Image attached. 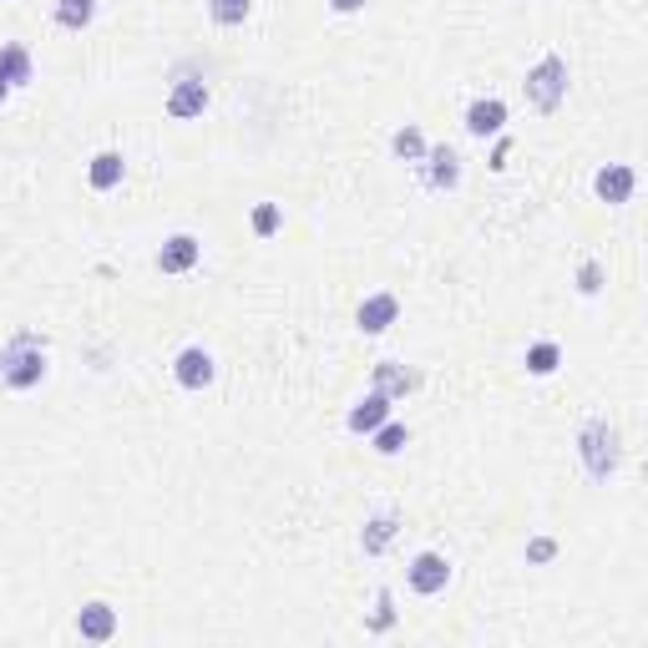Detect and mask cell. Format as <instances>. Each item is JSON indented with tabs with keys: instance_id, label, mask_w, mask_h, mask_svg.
I'll use <instances>...</instances> for the list:
<instances>
[{
	"instance_id": "6da1fadb",
	"label": "cell",
	"mask_w": 648,
	"mask_h": 648,
	"mask_svg": "<svg viewBox=\"0 0 648 648\" xmlns=\"http://www.w3.org/2000/svg\"><path fill=\"white\" fill-rule=\"evenodd\" d=\"M41 375H46V350L36 335H16L0 350V380L11 390H31V385H41Z\"/></svg>"
},
{
	"instance_id": "7a4b0ae2",
	"label": "cell",
	"mask_w": 648,
	"mask_h": 648,
	"mask_svg": "<svg viewBox=\"0 0 648 648\" xmlns=\"http://www.w3.org/2000/svg\"><path fill=\"white\" fill-rule=\"evenodd\" d=\"M527 102L537 107V112H557L562 107V97H567V61L562 56H542L532 71H527Z\"/></svg>"
},
{
	"instance_id": "3957f363",
	"label": "cell",
	"mask_w": 648,
	"mask_h": 648,
	"mask_svg": "<svg viewBox=\"0 0 648 648\" xmlns=\"http://www.w3.org/2000/svg\"><path fill=\"white\" fill-rule=\"evenodd\" d=\"M578 451H583V466L593 481H608L618 471V431L608 421H588L578 436Z\"/></svg>"
},
{
	"instance_id": "277c9868",
	"label": "cell",
	"mask_w": 648,
	"mask_h": 648,
	"mask_svg": "<svg viewBox=\"0 0 648 648\" xmlns=\"http://www.w3.org/2000/svg\"><path fill=\"white\" fill-rule=\"evenodd\" d=\"M446 583H451V562H446L441 552H421V557L411 562V588H416L421 598L446 593Z\"/></svg>"
},
{
	"instance_id": "5b68a950",
	"label": "cell",
	"mask_w": 648,
	"mask_h": 648,
	"mask_svg": "<svg viewBox=\"0 0 648 648\" xmlns=\"http://www.w3.org/2000/svg\"><path fill=\"white\" fill-rule=\"evenodd\" d=\"M198 254H203V249H198L193 233H173L168 243H162V254H157V269H162V274H188V269L198 264Z\"/></svg>"
},
{
	"instance_id": "8992f818",
	"label": "cell",
	"mask_w": 648,
	"mask_h": 648,
	"mask_svg": "<svg viewBox=\"0 0 648 648\" xmlns=\"http://www.w3.org/2000/svg\"><path fill=\"white\" fill-rule=\"evenodd\" d=\"M395 314H400V299H395V294H370V299L360 304L355 319H360L365 335H385L390 324H395Z\"/></svg>"
},
{
	"instance_id": "52a82bcc",
	"label": "cell",
	"mask_w": 648,
	"mask_h": 648,
	"mask_svg": "<svg viewBox=\"0 0 648 648\" xmlns=\"http://www.w3.org/2000/svg\"><path fill=\"white\" fill-rule=\"evenodd\" d=\"M203 112H208V87H203V81H178L173 97H168V117L193 122V117H203Z\"/></svg>"
},
{
	"instance_id": "ba28073f",
	"label": "cell",
	"mask_w": 648,
	"mask_h": 648,
	"mask_svg": "<svg viewBox=\"0 0 648 648\" xmlns=\"http://www.w3.org/2000/svg\"><path fill=\"white\" fill-rule=\"evenodd\" d=\"M173 375H178V385H188V390H203V385H213V355L193 345V350H183V355H178Z\"/></svg>"
},
{
	"instance_id": "9c48e42d",
	"label": "cell",
	"mask_w": 648,
	"mask_h": 648,
	"mask_svg": "<svg viewBox=\"0 0 648 648\" xmlns=\"http://www.w3.org/2000/svg\"><path fill=\"white\" fill-rule=\"evenodd\" d=\"M502 127H507V107H502L497 97L471 102V112H466V132H471V137H497Z\"/></svg>"
},
{
	"instance_id": "30bf717a",
	"label": "cell",
	"mask_w": 648,
	"mask_h": 648,
	"mask_svg": "<svg viewBox=\"0 0 648 648\" xmlns=\"http://www.w3.org/2000/svg\"><path fill=\"white\" fill-rule=\"evenodd\" d=\"M76 633L92 638V643H107V638L117 633V613H112L107 603H87V608L76 613Z\"/></svg>"
},
{
	"instance_id": "8fae6325",
	"label": "cell",
	"mask_w": 648,
	"mask_h": 648,
	"mask_svg": "<svg viewBox=\"0 0 648 648\" xmlns=\"http://www.w3.org/2000/svg\"><path fill=\"white\" fill-rule=\"evenodd\" d=\"M380 421H390V395H380V390H370L355 411H350V431L355 436H370Z\"/></svg>"
},
{
	"instance_id": "7c38bea8",
	"label": "cell",
	"mask_w": 648,
	"mask_h": 648,
	"mask_svg": "<svg viewBox=\"0 0 648 648\" xmlns=\"http://www.w3.org/2000/svg\"><path fill=\"white\" fill-rule=\"evenodd\" d=\"M593 188H598L603 203H628V198H633V168L613 162V168H603V173L593 178Z\"/></svg>"
},
{
	"instance_id": "4fadbf2b",
	"label": "cell",
	"mask_w": 648,
	"mask_h": 648,
	"mask_svg": "<svg viewBox=\"0 0 648 648\" xmlns=\"http://www.w3.org/2000/svg\"><path fill=\"white\" fill-rule=\"evenodd\" d=\"M426 178H431V188H456L461 183V157L451 152V147H426Z\"/></svg>"
},
{
	"instance_id": "5bb4252c",
	"label": "cell",
	"mask_w": 648,
	"mask_h": 648,
	"mask_svg": "<svg viewBox=\"0 0 648 648\" xmlns=\"http://www.w3.org/2000/svg\"><path fill=\"white\" fill-rule=\"evenodd\" d=\"M421 385V375L416 370H405V365H395V360H385V365H375V390L380 395H405V390H416Z\"/></svg>"
},
{
	"instance_id": "9a60e30c",
	"label": "cell",
	"mask_w": 648,
	"mask_h": 648,
	"mask_svg": "<svg viewBox=\"0 0 648 648\" xmlns=\"http://www.w3.org/2000/svg\"><path fill=\"white\" fill-rule=\"evenodd\" d=\"M122 173H127L122 152H97V157H92V173H87V178H92V188H97V193H107V188H117V183H122Z\"/></svg>"
},
{
	"instance_id": "2e32d148",
	"label": "cell",
	"mask_w": 648,
	"mask_h": 648,
	"mask_svg": "<svg viewBox=\"0 0 648 648\" xmlns=\"http://www.w3.org/2000/svg\"><path fill=\"white\" fill-rule=\"evenodd\" d=\"M0 76H6V87H26L31 81V51L26 46H0Z\"/></svg>"
},
{
	"instance_id": "e0dca14e",
	"label": "cell",
	"mask_w": 648,
	"mask_h": 648,
	"mask_svg": "<svg viewBox=\"0 0 648 648\" xmlns=\"http://www.w3.org/2000/svg\"><path fill=\"white\" fill-rule=\"evenodd\" d=\"M400 532V522L395 517H375V522H365V537H360V547H365V557H380L385 547H390V537Z\"/></svg>"
},
{
	"instance_id": "ac0fdd59",
	"label": "cell",
	"mask_w": 648,
	"mask_h": 648,
	"mask_svg": "<svg viewBox=\"0 0 648 648\" xmlns=\"http://www.w3.org/2000/svg\"><path fill=\"white\" fill-rule=\"evenodd\" d=\"M97 16V0H56V21L66 31H81V26H92Z\"/></svg>"
},
{
	"instance_id": "d6986e66",
	"label": "cell",
	"mask_w": 648,
	"mask_h": 648,
	"mask_svg": "<svg viewBox=\"0 0 648 648\" xmlns=\"http://www.w3.org/2000/svg\"><path fill=\"white\" fill-rule=\"evenodd\" d=\"M254 0H208V16L218 26H243V16H249Z\"/></svg>"
},
{
	"instance_id": "ffe728a7",
	"label": "cell",
	"mask_w": 648,
	"mask_h": 648,
	"mask_svg": "<svg viewBox=\"0 0 648 648\" xmlns=\"http://www.w3.org/2000/svg\"><path fill=\"white\" fill-rule=\"evenodd\" d=\"M390 147H395V157H405V162H421V157H426V137H421L416 127H400V132L390 137Z\"/></svg>"
},
{
	"instance_id": "44dd1931",
	"label": "cell",
	"mask_w": 648,
	"mask_h": 648,
	"mask_svg": "<svg viewBox=\"0 0 648 648\" xmlns=\"http://www.w3.org/2000/svg\"><path fill=\"white\" fill-rule=\"evenodd\" d=\"M405 441H411V431H405L400 421H380V426H375V451H380V456H395Z\"/></svg>"
},
{
	"instance_id": "7402d4cb",
	"label": "cell",
	"mask_w": 648,
	"mask_h": 648,
	"mask_svg": "<svg viewBox=\"0 0 648 648\" xmlns=\"http://www.w3.org/2000/svg\"><path fill=\"white\" fill-rule=\"evenodd\" d=\"M557 365H562V350H557L552 340H542V345L527 350V370H532V375H552Z\"/></svg>"
},
{
	"instance_id": "603a6c76",
	"label": "cell",
	"mask_w": 648,
	"mask_h": 648,
	"mask_svg": "<svg viewBox=\"0 0 648 648\" xmlns=\"http://www.w3.org/2000/svg\"><path fill=\"white\" fill-rule=\"evenodd\" d=\"M254 233H259V238L279 233V208H274V203H259V208H254Z\"/></svg>"
},
{
	"instance_id": "cb8c5ba5",
	"label": "cell",
	"mask_w": 648,
	"mask_h": 648,
	"mask_svg": "<svg viewBox=\"0 0 648 648\" xmlns=\"http://www.w3.org/2000/svg\"><path fill=\"white\" fill-rule=\"evenodd\" d=\"M578 289H583V294H598V289H603V269H598V264H583V269H578Z\"/></svg>"
},
{
	"instance_id": "d4e9b609",
	"label": "cell",
	"mask_w": 648,
	"mask_h": 648,
	"mask_svg": "<svg viewBox=\"0 0 648 648\" xmlns=\"http://www.w3.org/2000/svg\"><path fill=\"white\" fill-rule=\"evenodd\" d=\"M375 608H380V613H375V623H370V628L380 633V628H390V623H395V613H390V593H380V598H375Z\"/></svg>"
},
{
	"instance_id": "484cf974",
	"label": "cell",
	"mask_w": 648,
	"mask_h": 648,
	"mask_svg": "<svg viewBox=\"0 0 648 648\" xmlns=\"http://www.w3.org/2000/svg\"><path fill=\"white\" fill-rule=\"evenodd\" d=\"M552 552H557V542H552V537H537V542L527 547V557H532V562H547Z\"/></svg>"
},
{
	"instance_id": "4316f807",
	"label": "cell",
	"mask_w": 648,
	"mask_h": 648,
	"mask_svg": "<svg viewBox=\"0 0 648 648\" xmlns=\"http://www.w3.org/2000/svg\"><path fill=\"white\" fill-rule=\"evenodd\" d=\"M330 6H335L340 16H350V11H360V6H365V0H330Z\"/></svg>"
},
{
	"instance_id": "83f0119b",
	"label": "cell",
	"mask_w": 648,
	"mask_h": 648,
	"mask_svg": "<svg viewBox=\"0 0 648 648\" xmlns=\"http://www.w3.org/2000/svg\"><path fill=\"white\" fill-rule=\"evenodd\" d=\"M6 92H11V87H6V76H0V102H6Z\"/></svg>"
}]
</instances>
